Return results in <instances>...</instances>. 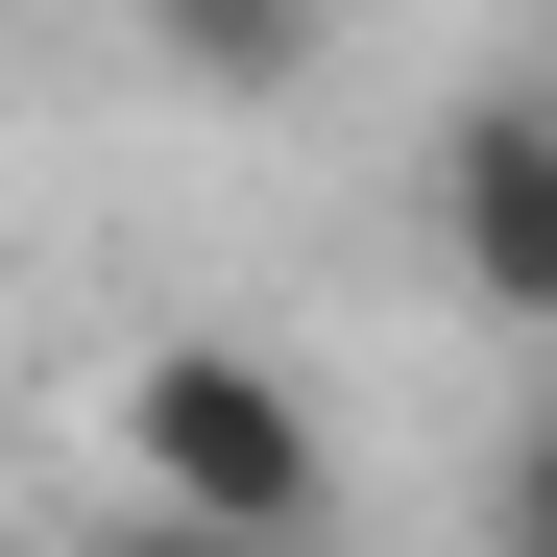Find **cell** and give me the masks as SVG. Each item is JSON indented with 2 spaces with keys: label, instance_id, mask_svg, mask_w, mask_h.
Here are the masks:
<instances>
[{
  "label": "cell",
  "instance_id": "1",
  "mask_svg": "<svg viewBox=\"0 0 557 557\" xmlns=\"http://www.w3.org/2000/svg\"><path fill=\"white\" fill-rule=\"evenodd\" d=\"M122 460H146L170 509H219V533H315V509H339L315 388L243 363V339H146V363H122Z\"/></svg>",
  "mask_w": 557,
  "mask_h": 557
},
{
  "label": "cell",
  "instance_id": "2",
  "mask_svg": "<svg viewBox=\"0 0 557 557\" xmlns=\"http://www.w3.org/2000/svg\"><path fill=\"white\" fill-rule=\"evenodd\" d=\"M436 267L509 339H557V73H485V98L436 122Z\"/></svg>",
  "mask_w": 557,
  "mask_h": 557
},
{
  "label": "cell",
  "instance_id": "3",
  "mask_svg": "<svg viewBox=\"0 0 557 557\" xmlns=\"http://www.w3.org/2000/svg\"><path fill=\"white\" fill-rule=\"evenodd\" d=\"M146 49L195 73L219 122H267V98H315V0H146Z\"/></svg>",
  "mask_w": 557,
  "mask_h": 557
},
{
  "label": "cell",
  "instance_id": "4",
  "mask_svg": "<svg viewBox=\"0 0 557 557\" xmlns=\"http://www.w3.org/2000/svg\"><path fill=\"white\" fill-rule=\"evenodd\" d=\"M73 557H315V533H219V509H170V485H146V509H98Z\"/></svg>",
  "mask_w": 557,
  "mask_h": 557
},
{
  "label": "cell",
  "instance_id": "5",
  "mask_svg": "<svg viewBox=\"0 0 557 557\" xmlns=\"http://www.w3.org/2000/svg\"><path fill=\"white\" fill-rule=\"evenodd\" d=\"M485 557H557V412L509 436V485H485Z\"/></svg>",
  "mask_w": 557,
  "mask_h": 557
}]
</instances>
